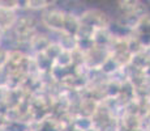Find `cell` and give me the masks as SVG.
I'll list each match as a JSON object with an SVG mask.
<instances>
[{"instance_id":"obj_2","label":"cell","mask_w":150,"mask_h":131,"mask_svg":"<svg viewBox=\"0 0 150 131\" xmlns=\"http://www.w3.org/2000/svg\"><path fill=\"white\" fill-rule=\"evenodd\" d=\"M120 5L127 11H132L137 7V0H120Z\"/></svg>"},{"instance_id":"obj_3","label":"cell","mask_w":150,"mask_h":131,"mask_svg":"<svg viewBox=\"0 0 150 131\" xmlns=\"http://www.w3.org/2000/svg\"><path fill=\"white\" fill-rule=\"evenodd\" d=\"M16 5V0H0V8H5V9L12 11Z\"/></svg>"},{"instance_id":"obj_1","label":"cell","mask_w":150,"mask_h":131,"mask_svg":"<svg viewBox=\"0 0 150 131\" xmlns=\"http://www.w3.org/2000/svg\"><path fill=\"white\" fill-rule=\"evenodd\" d=\"M48 4V0H28V7L38 9V8L46 7Z\"/></svg>"}]
</instances>
